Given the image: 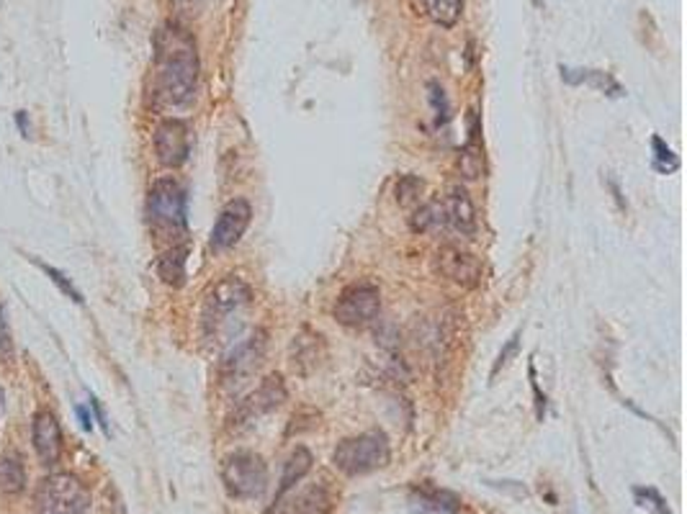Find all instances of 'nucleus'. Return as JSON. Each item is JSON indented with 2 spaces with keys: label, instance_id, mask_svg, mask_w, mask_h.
Wrapping results in <instances>:
<instances>
[{
  "label": "nucleus",
  "instance_id": "nucleus-1",
  "mask_svg": "<svg viewBox=\"0 0 687 514\" xmlns=\"http://www.w3.org/2000/svg\"><path fill=\"white\" fill-rule=\"evenodd\" d=\"M155 80L152 101L157 109H183L193 101L199 85V49L196 39L178 21H168L155 32Z\"/></svg>",
  "mask_w": 687,
  "mask_h": 514
},
{
  "label": "nucleus",
  "instance_id": "nucleus-2",
  "mask_svg": "<svg viewBox=\"0 0 687 514\" xmlns=\"http://www.w3.org/2000/svg\"><path fill=\"white\" fill-rule=\"evenodd\" d=\"M147 224L168 247L181 245L188 234L186 190L175 178H157L147 193Z\"/></svg>",
  "mask_w": 687,
  "mask_h": 514
},
{
  "label": "nucleus",
  "instance_id": "nucleus-3",
  "mask_svg": "<svg viewBox=\"0 0 687 514\" xmlns=\"http://www.w3.org/2000/svg\"><path fill=\"white\" fill-rule=\"evenodd\" d=\"M391 461V445L389 437L381 430H371L363 435L348 437L343 440L335 452H332V463L345 476H366L374 473L378 468H387Z\"/></svg>",
  "mask_w": 687,
  "mask_h": 514
},
{
  "label": "nucleus",
  "instance_id": "nucleus-4",
  "mask_svg": "<svg viewBox=\"0 0 687 514\" xmlns=\"http://www.w3.org/2000/svg\"><path fill=\"white\" fill-rule=\"evenodd\" d=\"M91 491L73 473H52L36 489V514H88Z\"/></svg>",
  "mask_w": 687,
  "mask_h": 514
},
{
  "label": "nucleus",
  "instance_id": "nucleus-5",
  "mask_svg": "<svg viewBox=\"0 0 687 514\" xmlns=\"http://www.w3.org/2000/svg\"><path fill=\"white\" fill-rule=\"evenodd\" d=\"M221 483L235 499H258L268 489L266 461L252 451L232 452L221 463Z\"/></svg>",
  "mask_w": 687,
  "mask_h": 514
},
{
  "label": "nucleus",
  "instance_id": "nucleus-6",
  "mask_svg": "<svg viewBox=\"0 0 687 514\" xmlns=\"http://www.w3.org/2000/svg\"><path fill=\"white\" fill-rule=\"evenodd\" d=\"M252 301V291L248 283L237 276H227L206 294L203 301V327L206 332H217L232 314L245 309Z\"/></svg>",
  "mask_w": 687,
  "mask_h": 514
},
{
  "label": "nucleus",
  "instance_id": "nucleus-7",
  "mask_svg": "<svg viewBox=\"0 0 687 514\" xmlns=\"http://www.w3.org/2000/svg\"><path fill=\"white\" fill-rule=\"evenodd\" d=\"M381 312V291L368 281L350 283L335 301V319L343 327H366Z\"/></svg>",
  "mask_w": 687,
  "mask_h": 514
},
{
  "label": "nucleus",
  "instance_id": "nucleus-8",
  "mask_svg": "<svg viewBox=\"0 0 687 514\" xmlns=\"http://www.w3.org/2000/svg\"><path fill=\"white\" fill-rule=\"evenodd\" d=\"M268 350V335L263 329H255L250 337L240 340V343L224 355L221 360V381L227 386H240L250 378L266 360Z\"/></svg>",
  "mask_w": 687,
  "mask_h": 514
},
{
  "label": "nucleus",
  "instance_id": "nucleus-9",
  "mask_svg": "<svg viewBox=\"0 0 687 514\" xmlns=\"http://www.w3.org/2000/svg\"><path fill=\"white\" fill-rule=\"evenodd\" d=\"M433 267L437 276H443L446 281L456 283L461 288H476L485 276V266L476 255H471L466 249L446 245L436 252Z\"/></svg>",
  "mask_w": 687,
  "mask_h": 514
},
{
  "label": "nucleus",
  "instance_id": "nucleus-10",
  "mask_svg": "<svg viewBox=\"0 0 687 514\" xmlns=\"http://www.w3.org/2000/svg\"><path fill=\"white\" fill-rule=\"evenodd\" d=\"M252 221V206L245 199H232L224 203V209L219 211L214 229L209 237V245L217 252L235 247L237 242L242 239V234L248 232Z\"/></svg>",
  "mask_w": 687,
  "mask_h": 514
},
{
  "label": "nucleus",
  "instance_id": "nucleus-11",
  "mask_svg": "<svg viewBox=\"0 0 687 514\" xmlns=\"http://www.w3.org/2000/svg\"><path fill=\"white\" fill-rule=\"evenodd\" d=\"M155 155L157 162L162 168H181L188 160V152H191V134H188L186 121L181 119H165L155 126Z\"/></svg>",
  "mask_w": 687,
  "mask_h": 514
},
{
  "label": "nucleus",
  "instance_id": "nucleus-12",
  "mask_svg": "<svg viewBox=\"0 0 687 514\" xmlns=\"http://www.w3.org/2000/svg\"><path fill=\"white\" fill-rule=\"evenodd\" d=\"M286 386H283V378L279 373L268 375L266 381L252 391L248 399H242L235 412V424H248V422L258 420L260 414H268L273 409L286 402Z\"/></svg>",
  "mask_w": 687,
  "mask_h": 514
},
{
  "label": "nucleus",
  "instance_id": "nucleus-13",
  "mask_svg": "<svg viewBox=\"0 0 687 514\" xmlns=\"http://www.w3.org/2000/svg\"><path fill=\"white\" fill-rule=\"evenodd\" d=\"M32 440L34 451L42 458L44 466H54L63 458V430L57 417L49 409H39L34 414V427H32Z\"/></svg>",
  "mask_w": 687,
  "mask_h": 514
},
{
  "label": "nucleus",
  "instance_id": "nucleus-14",
  "mask_svg": "<svg viewBox=\"0 0 687 514\" xmlns=\"http://www.w3.org/2000/svg\"><path fill=\"white\" fill-rule=\"evenodd\" d=\"M440 201H443L446 227H451L453 232L461 234V237H474L476 234V209H474V201H471L466 188H448V193Z\"/></svg>",
  "mask_w": 687,
  "mask_h": 514
},
{
  "label": "nucleus",
  "instance_id": "nucleus-15",
  "mask_svg": "<svg viewBox=\"0 0 687 514\" xmlns=\"http://www.w3.org/2000/svg\"><path fill=\"white\" fill-rule=\"evenodd\" d=\"M335 507V494L328 483H312L301 489L297 497L291 499L281 514H329Z\"/></svg>",
  "mask_w": 687,
  "mask_h": 514
},
{
  "label": "nucleus",
  "instance_id": "nucleus-16",
  "mask_svg": "<svg viewBox=\"0 0 687 514\" xmlns=\"http://www.w3.org/2000/svg\"><path fill=\"white\" fill-rule=\"evenodd\" d=\"M479 134H482V126H479V116L476 111H469V140L461 150V157H458V170L466 180H476L482 172H485V150H482V141H479Z\"/></svg>",
  "mask_w": 687,
  "mask_h": 514
},
{
  "label": "nucleus",
  "instance_id": "nucleus-17",
  "mask_svg": "<svg viewBox=\"0 0 687 514\" xmlns=\"http://www.w3.org/2000/svg\"><path fill=\"white\" fill-rule=\"evenodd\" d=\"M26 489V466L16 451L0 452V494L18 497Z\"/></svg>",
  "mask_w": 687,
  "mask_h": 514
},
{
  "label": "nucleus",
  "instance_id": "nucleus-18",
  "mask_svg": "<svg viewBox=\"0 0 687 514\" xmlns=\"http://www.w3.org/2000/svg\"><path fill=\"white\" fill-rule=\"evenodd\" d=\"M188 245L181 242V245H172L168 247L160 260H157V276L162 278V283H168L172 288H181L186 283V263H188Z\"/></svg>",
  "mask_w": 687,
  "mask_h": 514
},
{
  "label": "nucleus",
  "instance_id": "nucleus-19",
  "mask_svg": "<svg viewBox=\"0 0 687 514\" xmlns=\"http://www.w3.org/2000/svg\"><path fill=\"white\" fill-rule=\"evenodd\" d=\"M312 452L307 451V448H297V451L289 455L286 466H283L281 486H279V491H276V501H281V499L312 470Z\"/></svg>",
  "mask_w": 687,
  "mask_h": 514
},
{
  "label": "nucleus",
  "instance_id": "nucleus-20",
  "mask_svg": "<svg viewBox=\"0 0 687 514\" xmlns=\"http://www.w3.org/2000/svg\"><path fill=\"white\" fill-rule=\"evenodd\" d=\"M562 78L566 80L569 85H582V82H587V85H593V88L603 91V93H623V88L610 78L608 73H600V70H574V67H564L562 64Z\"/></svg>",
  "mask_w": 687,
  "mask_h": 514
},
{
  "label": "nucleus",
  "instance_id": "nucleus-21",
  "mask_svg": "<svg viewBox=\"0 0 687 514\" xmlns=\"http://www.w3.org/2000/svg\"><path fill=\"white\" fill-rule=\"evenodd\" d=\"M409 227H412V232L420 234L443 229V227H446L443 201H440V199H433L430 203H422L420 209L412 214V218H409Z\"/></svg>",
  "mask_w": 687,
  "mask_h": 514
},
{
  "label": "nucleus",
  "instance_id": "nucleus-22",
  "mask_svg": "<svg viewBox=\"0 0 687 514\" xmlns=\"http://www.w3.org/2000/svg\"><path fill=\"white\" fill-rule=\"evenodd\" d=\"M425 11L437 26L451 29L464 14V0H425Z\"/></svg>",
  "mask_w": 687,
  "mask_h": 514
},
{
  "label": "nucleus",
  "instance_id": "nucleus-23",
  "mask_svg": "<svg viewBox=\"0 0 687 514\" xmlns=\"http://www.w3.org/2000/svg\"><path fill=\"white\" fill-rule=\"evenodd\" d=\"M422 188H425V183H422L417 175H402V178L397 180V188H394L399 206H417V203H420Z\"/></svg>",
  "mask_w": 687,
  "mask_h": 514
},
{
  "label": "nucleus",
  "instance_id": "nucleus-24",
  "mask_svg": "<svg viewBox=\"0 0 687 514\" xmlns=\"http://www.w3.org/2000/svg\"><path fill=\"white\" fill-rule=\"evenodd\" d=\"M420 501L430 509H440V512H458V499L448 494V491H437V489H422Z\"/></svg>",
  "mask_w": 687,
  "mask_h": 514
},
{
  "label": "nucleus",
  "instance_id": "nucleus-25",
  "mask_svg": "<svg viewBox=\"0 0 687 514\" xmlns=\"http://www.w3.org/2000/svg\"><path fill=\"white\" fill-rule=\"evenodd\" d=\"M427 101H430V106L436 111L437 124H446L448 116H451V106H448V95H446L443 85H440L437 80H430V82H427Z\"/></svg>",
  "mask_w": 687,
  "mask_h": 514
},
{
  "label": "nucleus",
  "instance_id": "nucleus-26",
  "mask_svg": "<svg viewBox=\"0 0 687 514\" xmlns=\"http://www.w3.org/2000/svg\"><path fill=\"white\" fill-rule=\"evenodd\" d=\"M633 497L641 509H649L652 514H670V507L664 497L656 489H633Z\"/></svg>",
  "mask_w": 687,
  "mask_h": 514
},
{
  "label": "nucleus",
  "instance_id": "nucleus-27",
  "mask_svg": "<svg viewBox=\"0 0 687 514\" xmlns=\"http://www.w3.org/2000/svg\"><path fill=\"white\" fill-rule=\"evenodd\" d=\"M34 263H36V266H39V267H42V270H44V273H47L49 278H52V283H54V286H57V288L63 291L64 296L73 298L75 304H83V294H80L78 288L73 286V281H70V278L64 276L63 270H57V267L47 266V263H39V260H34Z\"/></svg>",
  "mask_w": 687,
  "mask_h": 514
},
{
  "label": "nucleus",
  "instance_id": "nucleus-28",
  "mask_svg": "<svg viewBox=\"0 0 687 514\" xmlns=\"http://www.w3.org/2000/svg\"><path fill=\"white\" fill-rule=\"evenodd\" d=\"M652 147H654L656 170L672 172V170H677V168H680V160H677V155L672 152V147H667V144L659 140V137H654V140H652Z\"/></svg>",
  "mask_w": 687,
  "mask_h": 514
},
{
  "label": "nucleus",
  "instance_id": "nucleus-29",
  "mask_svg": "<svg viewBox=\"0 0 687 514\" xmlns=\"http://www.w3.org/2000/svg\"><path fill=\"white\" fill-rule=\"evenodd\" d=\"M16 347H14V337H11V327H8V316L5 309L0 306V360L3 363H14Z\"/></svg>",
  "mask_w": 687,
  "mask_h": 514
},
{
  "label": "nucleus",
  "instance_id": "nucleus-30",
  "mask_svg": "<svg viewBox=\"0 0 687 514\" xmlns=\"http://www.w3.org/2000/svg\"><path fill=\"white\" fill-rule=\"evenodd\" d=\"M517 340H520V332H515V335L510 337V343L502 347L500 358H497V363H495V368H492V375L500 373V368H505V365L510 363V358L515 355V353H517Z\"/></svg>",
  "mask_w": 687,
  "mask_h": 514
},
{
  "label": "nucleus",
  "instance_id": "nucleus-31",
  "mask_svg": "<svg viewBox=\"0 0 687 514\" xmlns=\"http://www.w3.org/2000/svg\"><path fill=\"white\" fill-rule=\"evenodd\" d=\"M16 124H18V129H21V134H24V137H32V126H29V113H26V111H18Z\"/></svg>",
  "mask_w": 687,
  "mask_h": 514
},
{
  "label": "nucleus",
  "instance_id": "nucleus-32",
  "mask_svg": "<svg viewBox=\"0 0 687 514\" xmlns=\"http://www.w3.org/2000/svg\"><path fill=\"white\" fill-rule=\"evenodd\" d=\"M75 414H78L83 430H91V427H93V422H91V412H88L85 406H75Z\"/></svg>",
  "mask_w": 687,
  "mask_h": 514
},
{
  "label": "nucleus",
  "instance_id": "nucleus-33",
  "mask_svg": "<svg viewBox=\"0 0 687 514\" xmlns=\"http://www.w3.org/2000/svg\"><path fill=\"white\" fill-rule=\"evenodd\" d=\"M91 406H93V412H95V420H98V424L109 432V424H106V414H103V409L98 406V402L95 399H91Z\"/></svg>",
  "mask_w": 687,
  "mask_h": 514
},
{
  "label": "nucleus",
  "instance_id": "nucleus-34",
  "mask_svg": "<svg viewBox=\"0 0 687 514\" xmlns=\"http://www.w3.org/2000/svg\"><path fill=\"white\" fill-rule=\"evenodd\" d=\"M171 3H172V8H175V11H181V14H188V11L196 5V0H171Z\"/></svg>",
  "mask_w": 687,
  "mask_h": 514
},
{
  "label": "nucleus",
  "instance_id": "nucleus-35",
  "mask_svg": "<svg viewBox=\"0 0 687 514\" xmlns=\"http://www.w3.org/2000/svg\"><path fill=\"white\" fill-rule=\"evenodd\" d=\"M0 406H3V389H0Z\"/></svg>",
  "mask_w": 687,
  "mask_h": 514
}]
</instances>
